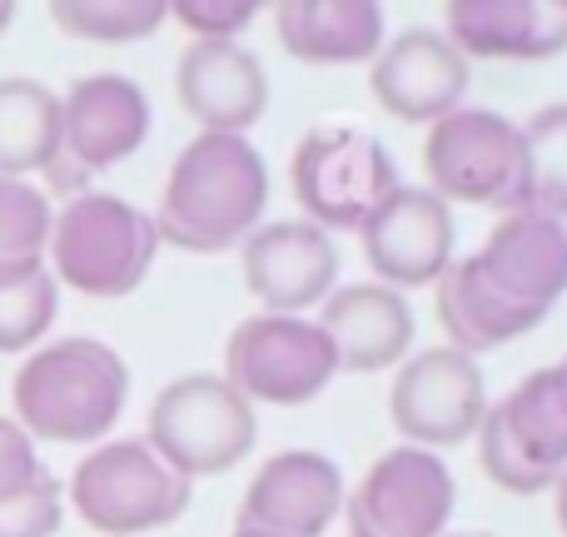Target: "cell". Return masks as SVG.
<instances>
[{
    "label": "cell",
    "instance_id": "1",
    "mask_svg": "<svg viewBox=\"0 0 567 537\" xmlns=\"http://www.w3.org/2000/svg\"><path fill=\"white\" fill-rule=\"evenodd\" d=\"M265 205V155L245 135H199L169 165L155 215L159 245L189 249V255H225L255 235Z\"/></svg>",
    "mask_w": 567,
    "mask_h": 537
},
{
    "label": "cell",
    "instance_id": "2",
    "mask_svg": "<svg viewBox=\"0 0 567 537\" xmlns=\"http://www.w3.org/2000/svg\"><path fill=\"white\" fill-rule=\"evenodd\" d=\"M130 393V369L100 339H60L16 369V423L40 443H105Z\"/></svg>",
    "mask_w": 567,
    "mask_h": 537
},
{
    "label": "cell",
    "instance_id": "3",
    "mask_svg": "<svg viewBox=\"0 0 567 537\" xmlns=\"http://www.w3.org/2000/svg\"><path fill=\"white\" fill-rule=\"evenodd\" d=\"M50 279L85 299H125L145 283L159 255L155 215L120 195L80 189L50 219Z\"/></svg>",
    "mask_w": 567,
    "mask_h": 537
},
{
    "label": "cell",
    "instance_id": "4",
    "mask_svg": "<svg viewBox=\"0 0 567 537\" xmlns=\"http://www.w3.org/2000/svg\"><path fill=\"white\" fill-rule=\"evenodd\" d=\"M259 419L225 373H185L165 383L150 403V433L145 443L165 468L179 478H209V473L235 468L255 448Z\"/></svg>",
    "mask_w": 567,
    "mask_h": 537
},
{
    "label": "cell",
    "instance_id": "5",
    "mask_svg": "<svg viewBox=\"0 0 567 537\" xmlns=\"http://www.w3.org/2000/svg\"><path fill=\"white\" fill-rule=\"evenodd\" d=\"M195 483L155 458L145 438H110L70 473V508L105 537H135L165 528L189 508Z\"/></svg>",
    "mask_w": 567,
    "mask_h": 537
},
{
    "label": "cell",
    "instance_id": "6",
    "mask_svg": "<svg viewBox=\"0 0 567 537\" xmlns=\"http://www.w3.org/2000/svg\"><path fill=\"white\" fill-rule=\"evenodd\" d=\"M433 195L449 205H478L498 215L528 209V165H523V130L498 110H453L423 140Z\"/></svg>",
    "mask_w": 567,
    "mask_h": 537
},
{
    "label": "cell",
    "instance_id": "7",
    "mask_svg": "<svg viewBox=\"0 0 567 537\" xmlns=\"http://www.w3.org/2000/svg\"><path fill=\"white\" fill-rule=\"evenodd\" d=\"M289 185L299 209L309 215V225L329 229H353L373 215L383 195L399 185L393 159L369 130L353 125H313L299 140L289 165Z\"/></svg>",
    "mask_w": 567,
    "mask_h": 537
},
{
    "label": "cell",
    "instance_id": "8",
    "mask_svg": "<svg viewBox=\"0 0 567 537\" xmlns=\"http://www.w3.org/2000/svg\"><path fill=\"white\" fill-rule=\"evenodd\" d=\"M333 373L339 363H333L329 339L303 313H255L229 333L225 379L249 409L255 403L299 409L329 389Z\"/></svg>",
    "mask_w": 567,
    "mask_h": 537
},
{
    "label": "cell",
    "instance_id": "9",
    "mask_svg": "<svg viewBox=\"0 0 567 537\" xmlns=\"http://www.w3.org/2000/svg\"><path fill=\"white\" fill-rule=\"evenodd\" d=\"M150 140V100L130 75L100 70L80 75L60 95V155L45 169L60 189L85 185L90 175L130 159Z\"/></svg>",
    "mask_w": 567,
    "mask_h": 537
},
{
    "label": "cell",
    "instance_id": "10",
    "mask_svg": "<svg viewBox=\"0 0 567 537\" xmlns=\"http://www.w3.org/2000/svg\"><path fill=\"white\" fill-rule=\"evenodd\" d=\"M393 428L403 433L409 448H453L478 433L488 413V383L483 369L458 349H423L399 363V379L389 389Z\"/></svg>",
    "mask_w": 567,
    "mask_h": 537
},
{
    "label": "cell",
    "instance_id": "11",
    "mask_svg": "<svg viewBox=\"0 0 567 537\" xmlns=\"http://www.w3.org/2000/svg\"><path fill=\"white\" fill-rule=\"evenodd\" d=\"M458 503L449 463L429 448H389L343 498L353 537H443Z\"/></svg>",
    "mask_w": 567,
    "mask_h": 537
},
{
    "label": "cell",
    "instance_id": "12",
    "mask_svg": "<svg viewBox=\"0 0 567 537\" xmlns=\"http://www.w3.org/2000/svg\"><path fill=\"white\" fill-rule=\"evenodd\" d=\"M359 245L369 269L389 289L439 283L453 265V209L433 189L393 185L359 225Z\"/></svg>",
    "mask_w": 567,
    "mask_h": 537
},
{
    "label": "cell",
    "instance_id": "13",
    "mask_svg": "<svg viewBox=\"0 0 567 537\" xmlns=\"http://www.w3.org/2000/svg\"><path fill=\"white\" fill-rule=\"evenodd\" d=\"M369 90L393 120L439 125L443 115L463 110L468 55L439 25H409L373 55Z\"/></svg>",
    "mask_w": 567,
    "mask_h": 537
},
{
    "label": "cell",
    "instance_id": "14",
    "mask_svg": "<svg viewBox=\"0 0 567 537\" xmlns=\"http://www.w3.org/2000/svg\"><path fill=\"white\" fill-rule=\"evenodd\" d=\"M473 265L498 299L533 319H548V309L567 293V225L533 209L503 215L473 255Z\"/></svg>",
    "mask_w": 567,
    "mask_h": 537
},
{
    "label": "cell",
    "instance_id": "15",
    "mask_svg": "<svg viewBox=\"0 0 567 537\" xmlns=\"http://www.w3.org/2000/svg\"><path fill=\"white\" fill-rule=\"evenodd\" d=\"M245 283L269 313H303L309 303H323L339 279V249L309 219H279L259 225L239 245Z\"/></svg>",
    "mask_w": 567,
    "mask_h": 537
},
{
    "label": "cell",
    "instance_id": "16",
    "mask_svg": "<svg viewBox=\"0 0 567 537\" xmlns=\"http://www.w3.org/2000/svg\"><path fill=\"white\" fill-rule=\"evenodd\" d=\"M343 473L333 458L313 448L275 453L255 473L245 503H239V528L275 533V537H319L343 508Z\"/></svg>",
    "mask_w": 567,
    "mask_h": 537
},
{
    "label": "cell",
    "instance_id": "17",
    "mask_svg": "<svg viewBox=\"0 0 567 537\" xmlns=\"http://www.w3.org/2000/svg\"><path fill=\"white\" fill-rule=\"evenodd\" d=\"M175 95L205 135H245L269 110V75L239 40H195L175 65Z\"/></svg>",
    "mask_w": 567,
    "mask_h": 537
},
{
    "label": "cell",
    "instance_id": "18",
    "mask_svg": "<svg viewBox=\"0 0 567 537\" xmlns=\"http://www.w3.org/2000/svg\"><path fill=\"white\" fill-rule=\"evenodd\" d=\"M333 349V363L349 373H379L409 359L413 343V309L389 283H343L323 299L319 319Z\"/></svg>",
    "mask_w": 567,
    "mask_h": 537
},
{
    "label": "cell",
    "instance_id": "19",
    "mask_svg": "<svg viewBox=\"0 0 567 537\" xmlns=\"http://www.w3.org/2000/svg\"><path fill=\"white\" fill-rule=\"evenodd\" d=\"M443 35L468 60H553L567 50V6L458 0L443 16Z\"/></svg>",
    "mask_w": 567,
    "mask_h": 537
},
{
    "label": "cell",
    "instance_id": "20",
    "mask_svg": "<svg viewBox=\"0 0 567 537\" xmlns=\"http://www.w3.org/2000/svg\"><path fill=\"white\" fill-rule=\"evenodd\" d=\"M275 30L309 65H359L383 50V10L373 0H289L275 10Z\"/></svg>",
    "mask_w": 567,
    "mask_h": 537
},
{
    "label": "cell",
    "instance_id": "21",
    "mask_svg": "<svg viewBox=\"0 0 567 537\" xmlns=\"http://www.w3.org/2000/svg\"><path fill=\"white\" fill-rule=\"evenodd\" d=\"M439 323L449 329V349L473 359V353L503 349V343L533 333L543 319H533V313L513 309L508 299H498L493 283L483 279L468 255V259H458V265H449V273L439 279Z\"/></svg>",
    "mask_w": 567,
    "mask_h": 537
},
{
    "label": "cell",
    "instance_id": "22",
    "mask_svg": "<svg viewBox=\"0 0 567 537\" xmlns=\"http://www.w3.org/2000/svg\"><path fill=\"white\" fill-rule=\"evenodd\" d=\"M503 438L513 443L528 468L548 473L553 483L567 473V399L553 369H538L518 383L503 403H493Z\"/></svg>",
    "mask_w": 567,
    "mask_h": 537
},
{
    "label": "cell",
    "instance_id": "23",
    "mask_svg": "<svg viewBox=\"0 0 567 537\" xmlns=\"http://www.w3.org/2000/svg\"><path fill=\"white\" fill-rule=\"evenodd\" d=\"M60 155V95L30 75L0 80V179L45 175Z\"/></svg>",
    "mask_w": 567,
    "mask_h": 537
},
{
    "label": "cell",
    "instance_id": "24",
    "mask_svg": "<svg viewBox=\"0 0 567 537\" xmlns=\"http://www.w3.org/2000/svg\"><path fill=\"white\" fill-rule=\"evenodd\" d=\"M50 219L55 209H50L45 189H35L30 179H0V283L45 269Z\"/></svg>",
    "mask_w": 567,
    "mask_h": 537
},
{
    "label": "cell",
    "instance_id": "25",
    "mask_svg": "<svg viewBox=\"0 0 567 537\" xmlns=\"http://www.w3.org/2000/svg\"><path fill=\"white\" fill-rule=\"evenodd\" d=\"M523 130V165H528V209L567 225V105H548Z\"/></svg>",
    "mask_w": 567,
    "mask_h": 537
},
{
    "label": "cell",
    "instance_id": "26",
    "mask_svg": "<svg viewBox=\"0 0 567 537\" xmlns=\"http://www.w3.org/2000/svg\"><path fill=\"white\" fill-rule=\"evenodd\" d=\"M50 20L65 35L125 45V40L155 35L169 20V6H159V0H60V6H50Z\"/></svg>",
    "mask_w": 567,
    "mask_h": 537
},
{
    "label": "cell",
    "instance_id": "27",
    "mask_svg": "<svg viewBox=\"0 0 567 537\" xmlns=\"http://www.w3.org/2000/svg\"><path fill=\"white\" fill-rule=\"evenodd\" d=\"M55 309H60V283L50 279V269L16 283H0V353L35 349L40 333L55 323Z\"/></svg>",
    "mask_w": 567,
    "mask_h": 537
},
{
    "label": "cell",
    "instance_id": "28",
    "mask_svg": "<svg viewBox=\"0 0 567 537\" xmlns=\"http://www.w3.org/2000/svg\"><path fill=\"white\" fill-rule=\"evenodd\" d=\"M473 438H478V463H483V473H488V483H498L503 493L533 498V493L553 488L548 473L528 468V463L513 453V443L503 438V428H498V413H493V403H488V413H483V423H478V433H473Z\"/></svg>",
    "mask_w": 567,
    "mask_h": 537
},
{
    "label": "cell",
    "instance_id": "29",
    "mask_svg": "<svg viewBox=\"0 0 567 537\" xmlns=\"http://www.w3.org/2000/svg\"><path fill=\"white\" fill-rule=\"evenodd\" d=\"M60 518H65V493H60V478L40 473V483L30 493L0 503V537H55Z\"/></svg>",
    "mask_w": 567,
    "mask_h": 537
},
{
    "label": "cell",
    "instance_id": "30",
    "mask_svg": "<svg viewBox=\"0 0 567 537\" xmlns=\"http://www.w3.org/2000/svg\"><path fill=\"white\" fill-rule=\"evenodd\" d=\"M40 453H35V438L20 428L16 419H0V503L20 498L40 483Z\"/></svg>",
    "mask_w": 567,
    "mask_h": 537
},
{
    "label": "cell",
    "instance_id": "31",
    "mask_svg": "<svg viewBox=\"0 0 567 537\" xmlns=\"http://www.w3.org/2000/svg\"><path fill=\"white\" fill-rule=\"evenodd\" d=\"M169 16L195 40H235L239 30L255 20V6H249V0H185V6H175Z\"/></svg>",
    "mask_w": 567,
    "mask_h": 537
},
{
    "label": "cell",
    "instance_id": "32",
    "mask_svg": "<svg viewBox=\"0 0 567 537\" xmlns=\"http://www.w3.org/2000/svg\"><path fill=\"white\" fill-rule=\"evenodd\" d=\"M553 488H558V528H563V537H567V473L558 483H553Z\"/></svg>",
    "mask_w": 567,
    "mask_h": 537
},
{
    "label": "cell",
    "instance_id": "33",
    "mask_svg": "<svg viewBox=\"0 0 567 537\" xmlns=\"http://www.w3.org/2000/svg\"><path fill=\"white\" fill-rule=\"evenodd\" d=\"M10 20H16V6H6V0H0V35L10 30Z\"/></svg>",
    "mask_w": 567,
    "mask_h": 537
},
{
    "label": "cell",
    "instance_id": "34",
    "mask_svg": "<svg viewBox=\"0 0 567 537\" xmlns=\"http://www.w3.org/2000/svg\"><path fill=\"white\" fill-rule=\"evenodd\" d=\"M553 373H558V383H563V399H567V359L558 363V369H553Z\"/></svg>",
    "mask_w": 567,
    "mask_h": 537
},
{
    "label": "cell",
    "instance_id": "35",
    "mask_svg": "<svg viewBox=\"0 0 567 537\" xmlns=\"http://www.w3.org/2000/svg\"><path fill=\"white\" fill-rule=\"evenodd\" d=\"M229 537H275V533H255V528H235Z\"/></svg>",
    "mask_w": 567,
    "mask_h": 537
},
{
    "label": "cell",
    "instance_id": "36",
    "mask_svg": "<svg viewBox=\"0 0 567 537\" xmlns=\"http://www.w3.org/2000/svg\"><path fill=\"white\" fill-rule=\"evenodd\" d=\"M453 537H493V533H453Z\"/></svg>",
    "mask_w": 567,
    "mask_h": 537
}]
</instances>
